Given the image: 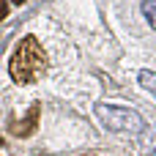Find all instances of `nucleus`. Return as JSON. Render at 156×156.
Segmentation results:
<instances>
[{
    "mask_svg": "<svg viewBox=\"0 0 156 156\" xmlns=\"http://www.w3.org/2000/svg\"><path fill=\"white\" fill-rule=\"evenodd\" d=\"M38 104H33L30 110H27V118H22V121H11V134H16V137H30L33 132H36V126H38Z\"/></svg>",
    "mask_w": 156,
    "mask_h": 156,
    "instance_id": "3",
    "label": "nucleus"
},
{
    "mask_svg": "<svg viewBox=\"0 0 156 156\" xmlns=\"http://www.w3.org/2000/svg\"><path fill=\"white\" fill-rule=\"evenodd\" d=\"M143 14H145L148 25L156 27V0H143Z\"/></svg>",
    "mask_w": 156,
    "mask_h": 156,
    "instance_id": "4",
    "label": "nucleus"
},
{
    "mask_svg": "<svg viewBox=\"0 0 156 156\" xmlns=\"http://www.w3.org/2000/svg\"><path fill=\"white\" fill-rule=\"evenodd\" d=\"M14 3H16V5H22V3H25V0H14Z\"/></svg>",
    "mask_w": 156,
    "mask_h": 156,
    "instance_id": "7",
    "label": "nucleus"
},
{
    "mask_svg": "<svg viewBox=\"0 0 156 156\" xmlns=\"http://www.w3.org/2000/svg\"><path fill=\"white\" fill-rule=\"evenodd\" d=\"M11 77L14 82H33L36 74H41L47 69V52L41 49L38 38L36 36H25L19 41V47L14 49V58H11Z\"/></svg>",
    "mask_w": 156,
    "mask_h": 156,
    "instance_id": "1",
    "label": "nucleus"
},
{
    "mask_svg": "<svg viewBox=\"0 0 156 156\" xmlns=\"http://www.w3.org/2000/svg\"><path fill=\"white\" fill-rule=\"evenodd\" d=\"M96 115L101 118V123L112 132H143V118L129 110V107H112V104H99Z\"/></svg>",
    "mask_w": 156,
    "mask_h": 156,
    "instance_id": "2",
    "label": "nucleus"
},
{
    "mask_svg": "<svg viewBox=\"0 0 156 156\" xmlns=\"http://www.w3.org/2000/svg\"><path fill=\"white\" fill-rule=\"evenodd\" d=\"M5 16H8V3L0 0V19H5Z\"/></svg>",
    "mask_w": 156,
    "mask_h": 156,
    "instance_id": "6",
    "label": "nucleus"
},
{
    "mask_svg": "<svg viewBox=\"0 0 156 156\" xmlns=\"http://www.w3.org/2000/svg\"><path fill=\"white\" fill-rule=\"evenodd\" d=\"M140 82L156 96V71H140Z\"/></svg>",
    "mask_w": 156,
    "mask_h": 156,
    "instance_id": "5",
    "label": "nucleus"
}]
</instances>
